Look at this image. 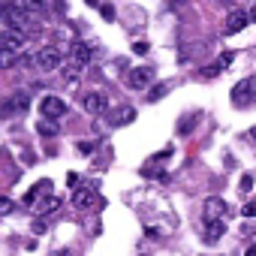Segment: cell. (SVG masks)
Returning a JSON list of instances; mask_svg holds the SVG:
<instances>
[{
  "label": "cell",
  "mask_w": 256,
  "mask_h": 256,
  "mask_svg": "<svg viewBox=\"0 0 256 256\" xmlns=\"http://www.w3.org/2000/svg\"><path fill=\"white\" fill-rule=\"evenodd\" d=\"M34 66H36L40 72H54V70L64 66V52H60L58 46H42V48L34 54Z\"/></svg>",
  "instance_id": "cell-1"
},
{
  "label": "cell",
  "mask_w": 256,
  "mask_h": 256,
  "mask_svg": "<svg viewBox=\"0 0 256 256\" xmlns=\"http://www.w3.org/2000/svg\"><path fill=\"white\" fill-rule=\"evenodd\" d=\"M0 22H6V28H12V30H28L30 28V16L24 10H18L16 4L0 6Z\"/></svg>",
  "instance_id": "cell-2"
},
{
  "label": "cell",
  "mask_w": 256,
  "mask_h": 256,
  "mask_svg": "<svg viewBox=\"0 0 256 256\" xmlns=\"http://www.w3.org/2000/svg\"><path fill=\"white\" fill-rule=\"evenodd\" d=\"M256 100V78H244L232 88V106L235 108H247Z\"/></svg>",
  "instance_id": "cell-3"
},
{
  "label": "cell",
  "mask_w": 256,
  "mask_h": 256,
  "mask_svg": "<svg viewBox=\"0 0 256 256\" xmlns=\"http://www.w3.org/2000/svg\"><path fill=\"white\" fill-rule=\"evenodd\" d=\"M126 88L130 90H148V84L154 82V70L151 66H133L130 72H126Z\"/></svg>",
  "instance_id": "cell-4"
},
{
  "label": "cell",
  "mask_w": 256,
  "mask_h": 256,
  "mask_svg": "<svg viewBox=\"0 0 256 256\" xmlns=\"http://www.w3.org/2000/svg\"><path fill=\"white\" fill-rule=\"evenodd\" d=\"M64 114H66V102H64L60 96L46 94V96L40 100V118H52V120H58V118H64Z\"/></svg>",
  "instance_id": "cell-5"
},
{
  "label": "cell",
  "mask_w": 256,
  "mask_h": 256,
  "mask_svg": "<svg viewBox=\"0 0 256 256\" xmlns=\"http://www.w3.org/2000/svg\"><path fill=\"white\" fill-rule=\"evenodd\" d=\"M82 108H84L88 114H106V112H108V96H106L102 90H88V94L82 96Z\"/></svg>",
  "instance_id": "cell-6"
},
{
  "label": "cell",
  "mask_w": 256,
  "mask_h": 256,
  "mask_svg": "<svg viewBox=\"0 0 256 256\" xmlns=\"http://www.w3.org/2000/svg\"><path fill=\"white\" fill-rule=\"evenodd\" d=\"M226 214H229L226 199H220V196H208V199H205V205H202L205 223H208V220H226Z\"/></svg>",
  "instance_id": "cell-7"
},
{
  "label": "cell",
  "mask_w": 256,
  "mask_h": 256,
  "mask_svg": "<svg viewBox=\"0 0 256 256\" xmlns=\"http://www.w3.org/2000/svg\"><path fill=\"white\" fill-rule=\"evenodd\" d=\"M24 40H28V34H24V30H12V28H6V30H4V36H0V46H6L10 52H16V54H18V52L24 48Z\"/></svg>",
  "instance_id": "cell-8"
},
{
  "label": "cell",
  "mask_w": 256,
  "mask_h": 256,
  "mask_svg": "<svg viewBox=\"0 0 256 256\" xmlns=\"http://www.w3.org/2000/svg\"><path fill=\"white\" fill-rule=\"evenodd\" d=\"M28 106H30L28 94H24V90H18L16 96H10L4 106H0V114H12V112H18V114H22V112H28Z\"/></svg>",
  "instance_id": "cell-9"
},
{
  "label": "cell",
  "mask_w": 256,
  "mask_h": 256,
  "mask_svg": "<svg viewBox=\"0 0 256 256\" xmlns=\"http://www.w3.org/2000/svg\"><path fill=\"white\" fill-rule=\"evenodd\" d=\"M136 120V108L133 106H118L112 114H108V124L112 126H126V124H133Z\"/></svg>",
  "instance_id": "cell-10"
},
{
  "label": "cell",
  "mask_w": 256,
  "mask_h": 256,
  "mask_svg": "<svg viewBox=\"0 0 256 256\" xmlns=\"http://www.w3.org/2000/svg\"><path fill=\"white\" fill-rule=\"evenodd\" d=\"M70 60L72 64H78L82 70L88 66V60H90V46L84 42V40H76L72 46H70Z\"/></svg>",
  "instance_id": "cell-11"
},
{
  "label": "cell",
  "mask_w": 256,
  "mask_h": 256,
  "mask_svg": "<svg viewBox=\"0 0 256 256\" xmlns=\"http://www.w3.org/2000/svg\"><path fill=\"white\" fill-rule=\"evenodd\" d=\"M247 24H250V16L241 12V10H232V12L226 16V34H241Z\"/></svg>",
  "instance_id": "cell-12"
},
{
  "label": "cell",
  "mask_w": 256,
  "mask_h": 256,
  "mask_svg": "<svg viewBox=\"0 0 256 256\" xmlns=\"http://www.w3.org/2000/svg\"><path fill=\"white\" fill-rule=\"evenodd\" d=\"M46 196H52V181H48V178H42L40 184H34V187L28 190L24 205H36V199H46Z\"/></svg>",
  "instance_id": "cell-13"
},
{
  "label": "cell",
  "mask_w": 256,
  "mask_h": 256,
  "mask_svg": "<svg viewBox=\"0 0 256 256\" xmlns=\"http://www.w3.org/2000/svg\"><path fill=\"white\" fill-rule=\"evenodd\" d=\"M34 208H36V214H40V217H46V214H54V211L60 208V199H58V196H46V199H40Z\"/></svg>",
  "instance_id": "cell-14"
},
{
  "label": "cell",
  "mask_w": 256,
  "mask_h": 256,
  "mask_svg": "<svg viewBox=\"0 0 256 256\" xmlns=\"http://www.w3.org/2000/svg\"><path fill=\"white\" fill-rule=\"evenodd\" d=\"M223 232H226V220H208V223H205V238H208V241L223 238Z\"/></svg>",
  "instance_id": "cell-15"
},
{
  "label": "cell",
  "mask_w": 256,
  "mask_h": 256,
  "mask_svg": "<svg viewBox=\"0 0 256 256\" xmlns=\"http://www.w3.org/2000/svg\"><path fill=\"white\" fill-rule=\"evenodd\" d=\"M36 130H40V136L54 139V136H58V120H52V118H40V120H36Z\"/></svg>",
  "instance_id": "cell-16"
},
{
  "label": "cell",
  "mask_w": 256,
  "mask_h": 256,
  "mask_svg": "<svg viewBox=\"0 0 256 256\" xmlns=\"http://www.w3.org/2000/svg\"><path fill=\"white\" fill-rule=\"evenodd\" d=\"M60 72H64V82H66V84H76V82H78V76H82V66H78V64H72V60H64Z\"/></svg>",
  "instance_id": "cell-17"
},
{
  "label": "cell",
  "mask_w": 256,
  "mask_h": 256,
  "mask_svg": "<svg viewBox=\"0 0 256 256\" xmlns=\"http://www.w3.org/2000/svg\"><path fill=\"white\" fill-rule=\"evenodd\" d=\"M12 66H18V54L10 52L6 46H0V70H12Z\"/></svg>",
  "instance_id": "cell-18"
},
{
  "label": "cell",
  "mask_w": 256,
  "mask_h": 256,
  "mask_svg": "<svg viewBox=\"0 0 256 256\" xmlns=\"http://www.w3.org/2000/svg\"><path fill=\"white\" fill-rule=\"evenodd\" d=\"M96 202V196H94V190H88V187H82V190H76V205L78 208H90Z\"/></svg>",
  "instance_id": "cell-19"
},
{
  "label": "cell",
  "mask_w": 256,
  "mask_h": 256,
  "mask_svg": "<svg viewBox=\"0 0 256 256\" xmlns=\"http://www.w3.org/2000/svg\"><path fill=\"white\" fill-rule=\"evenodd\" d=\"M16 6L18 10H24L28 16H36V12H42L46 6H42V0H16Z\"/></svg>",
  "instance_id": "cell-20"
},
{
  "label": "cell",
  "mask_w": 256,
  "mask_h": 256,
  "mask_svg": "<svg viewBox=\"0 0 256 256\" xmlns=\"http://www.w3.org/2000/svg\"><path fill=\"white\" fill-rule=\"evenodd\" d=\"M199 118H202L199 112H193V114H187V118H181V124H178V133H181V136H187V133H193V124H196Z\"/></svg>",
  "instance_id": "cell-21"
},
{
  "label": "cell",
  "mask_w": 256,
  "mask_h": 256,
  "mask_svg": "<svg viewBox=\"0 0 256 256\" xmlns=\"http://www.w3.org/2000/svg\"><path fill=\"white\" fill-rule=\"evenodd\" d=\"M16 211V202L10 199V196H0V217H6V214H12Z\"/></svg>",
  "instance_id": "cell-22"
},
{
  "label": "cell",
  "mask_w": 256,
  "mask_h": 256,
  "mask_svg": "<svg viewBox=\"0 0 256 256\" xmlns=\"http://www.w3.org/2000/svg\"><path fill=\"white\" fill-rule=\"evenodd\" d=\"M100 16H102L106 22H114V18H118V12H114L112 4H100Z\"/></svg>",
  "instance_id": "cell-23"
},
{
  "label": "cell",
  "mask_w": 256,
  "mask_h": 256,
  "mask_svg": "<svg viewBox=\"0 0 256 256\" xmlns=\"http://www.w3.org/2000/svg\"><path fill=\"white\" fill-rule=\"evenodd\" d=\"M166 90H169L166 84H157V88H151V90H148V102H157L160 96H166Z\"/></svg>",
  "instance_id": "cell-24"
},
{
  "label": "cell",
  "mask_w": 256,
  "mask_h": 256,
  "mask_svg": "<svg viewBox=\"0 0 256 256\" xmlns=\"http://www.w3.org/2000/svg\"><path fill=\"white\" fill-rule=\"evenodd\" d=\"M30 229H34V235H46V229H48V223H46V220H42V217H36V220H34V226H30Z\"/></svg>",
  "instance_id": "cell-25"
},
{
  "label": "cell",
  "mask_w": 256,
  "mask_h": 256,
  "mask_svg": "<svg viewBox=\"0 0 256 256\" xmlns=\"http://www.w3.org/2000/svg\"><path fill=\"white\" fill-rule=\"evenodd\" d=\"M238 190H241V193H250V190H253V178H250V175H244V178L238 181Z\"/></svg>",
  "instance_id": "cell-26"
},
{
  "label": "cell",
  "mask_w": 256,
  "mask_h": 256,
  "mask_svg": "<svg viewBox=\"0 0 256 256\" xmlns=\"http://www.w3.org/2000/svg\"><path fill=\"white\" fill-rule=\"evenodd\" d=\"M76 148H78V154H84V157H88V154H94V148H96V145H94V142H78Z\"/></svg>",
  "instance_id": "cell-27"
},
{
  "label": "cell",
  "mask_w": 256,
  "mask_h": 256,
  "mask_svg": "<svg viewBox=\"0 0 256 256\" xmlns=\"http://www.w3.org/2000/svg\"><path fill=\"white\" fill-rule=\"evenodd\" d=\"M241 214H244L247 220H253V217H256V202H247V205L241 208Z\"/></svg>",
  "instance_id": "cell-28"
},
{
  "label": "cell",
  "mask_w": 256,
  "mask_h": 256,
  "mask_svg": "<svg viewBox=\"0 0 256 256\" xmlns=\"http://www.w3.org/2000/svg\"><path fill=\"white\" fill-rule=\"evenodd\" d=\"M229 64H232V52H223V54H220V70H226Z\"/></svg>",
  "instance_id": "cell-29"
},
{
  "label": "cell",
  "mask_w": 256,
  "mask_h": 256,
  "mask_svg": "<svg viewBox=\"0 0 256 256\" xmlns=\"http://www.w3.org/2000/svg\"><path fill=\"white\" fill-rule=\"evenodd\" d=\"M217 72H220V64H217V66H205V70H202V76H205V78H211V76H217Z\"/></svg>",
  "instance_id": "cell-30"
},
{
  "label": "cell",
  "mask_w": 256,
  "mask_h": 256,
  "mask_svg": "<svg viewBox=\"0 0 256 256\" xmlns=\"http://www.w3.org/2000/svg\"><path fill=\"white\" fill-rule=\"evenodd\" d=\"M66 184H70V187H78V175H76V172H70V175H66Z\"/></svg>",
  "instance_id": "cell-31"
},
{
  "label": "cell",
  "mask_w": 256,
  "mask_h": 256,
  "mask_svg": "<svg viewBox=\"0 0 256 256\" xmlns=\"http://www.w3.org/2000/svg\"><path fill=\"white\" fill-rule=\"evenodd\" d=\"M54 12H66V0H54Z\"/></svg>",
  "instance_id": "cell-32"
},
{
  "label": "cell",
  "mask_w": 256,
  "mask_h": 256,
  "mask_svg": "<svg viewBox=\"0 0 256 256\" xmlns=\"http://www.w3.org/2000/svg\"><path fill=\"white\" fill-rule=\"evenodd\" d=\"M133 48H136L139 54H145V52H148V42H133Z\"/></svg>",
  "instance_id": "cell-33"
},
{
  "label": "cell",
  "mask_w": 256,
  "mask_h": 256,
  "mask_svg": "<svg viewBox=\"0 0 256 256\" xmlns=\"http://www.w3.org/2000/svg\"><path fill=\"white\" fill-rule=\"evenodd\" d=\"M244 256H256V244H250V247L244 250Z\"/></svg>",
  "instance_id": "cell-34"
},
{
  "label": "cell",
  "mask_w": 256,
  "mask_h": 256,
  "mask_svg": "<svg viewBox=\"0 0 256 256\" xmlns=\"http://www.w3.org/2000/svg\"><path fill=\"white\" fill-rule=\"evenodd\" d=\"M181 4H184V0H169V6H172V10H178Z\"/></svg>",
  "instance_id": "cell-35"
},
{
  "label": "cell",
  "mask_w": 256,
  "mask_h": 256,
  "mask_svg": "<svg viewBox=\"0 0 256 256\" xmlns=\"http://www.w3.org/2000/svg\"><path fill=\"white\" fill-rule=\"evenodd\" d=\"M250 139H253V142H256V126H253V130H250Z\"/></svg>",
  "instance_id": "cell-36"
}]
</instances>
